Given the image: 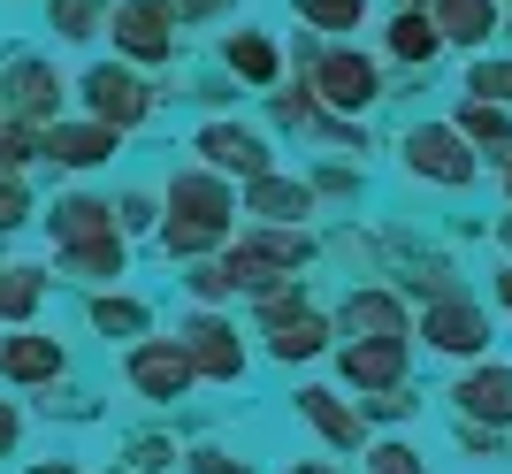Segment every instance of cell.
Segmentation results:
<instances>
[{"label": "cell", "mask_w": 512, "mask_h": 474, "mask_svg": "<svg viewBox=\"0 0 512 474\" xmlns=\"http://www.w3.org/2000/svg\"><path fill=\"white\" fill-rule=\"evenodd\" d=\"M0 115H8V123H23V130L62 123V77H54V62L16 54V62L0 69Z\"/></svg>", "instance_id": "1"}, {"label": "cell", "mask_w": 512, "mask_h": 474, "mask_svg": "<svg viewBox=\"0 0 512 474\" xmlns=\"http://www.w3.org/2000/svg\"><path fill=\"white\" fill-rule=\"evenodd\" d=\"M85 108H92V123H107L115 138H123L130 123L153 115V85L130 77V69H115V62H100V69H85Z\"/></svg>", "instance_id": "2"}, {"label": "cell", "mask_w": 512, "mask_h": 474, "mask_svg": "<svg viewBox=\"0 0 512 474\" xmlns=\"http://www.w3.org/2000/svg\"><path fill=\"white\" fill-rule=\"evenodd\" d=\"M62 337H46V329H8L0 337V383H16V390H54L62 383Z\"/></svg>", "instance_id": "3"}, {"label": "cell", "mask_w": 512, "mask_h": 474, "mask_svg": "<svg viewBox=\"0 0 512 474\" xmlns=\"http://www.w3.org/2000/svg\"><path fill=\"white\" fill-rule=\"evenodd\" d=\"M123 367H130V390H138V398H153V406H176V398L192 390V367H184L176 337H138Z\"/></svg>", "instance_id": "4"}, {"label": "cell", "mask_w": 512, "mask_h": 474, "mask_svg": "<svg viewBox=\"0 0 512 474\" xmlns=\"http://www.w3.org/2000/svg\"><path fill=\"white\" fill-rule=\"evenodd\" d=\"M107 31L123 46L130 62H169L176 54V23L161 0H123V8H107Z\"/></svg>", "instance_id": "5"}, {"label": "cell", "mask_w": 512, "mask_h": 474, "mask_svg": "<svg viewBox=\"0 0 512 474\" xmlns=\"http://www.w3.org/2000/svg\"><path fill=\"white\" fill-rule=\"evenodd\" d=\"M176 352H184V367H192V375H207V383H237V375H245V345H237V329L214 322V314L184 322Z\"/></svg>", "instance_id": "6"}, {"label": "cell", "mask_w": 512, "mask_h": 474, "mask_svg": "<svg viewBox=\"0 0 512 474\" xmlns=\"http://www.w3.org/2000/svg\"><path fill=\"white\" fill-rule=\"evenodd\" d=\"M406 161H413V176H436V184H474L467 138L444 130V123H421V130H413V138H406Z\"/></svg>", "instance_id": "7"}, {"label": "cell", "mask_w": 512, "mask_h": 474, "mask_svg": "<svg viewBox=\"0 0 512 474\" xmlns=\"http://www.w3.org/2000/svg\"><path fill=\"white\" fill-rule=\"evenodd\" d=\"M39 161H54V169H100V161H115V130L107 123H46Z\"/></svg>", "instance_id": "8"}, {"label": "cell", "mask_w": 512, "mask_h": 474, "mask_svg": "<svg viewBox=\"0 0 512 474\" xmlns=\"http://www.w3.org/2000/svg\"><path fill=\"white\" fill-rule=\"evenodd\" d=\"M421 337L436 352H459V360H474V352L490 345V322H482V306H467V299H436L421 314Z\"/></svg>", "instance_id": "9"}, {"label": "cell", "mask_w": 512, "mask_h": 474, "mask_svg": "<svg viewBox=\"0 0 512 474\" xmlns=\"http://www.w3.org/2000/svg\"><path fill=\"white\" fill-rule=\"evenodd\" d=\"M314 92L329 100V108H352V115H360L383 85H375V62H360V54H321V62H314Z\"/></svg>", "instance_id": "10"}, {"label": "cell", "mask_w": 512, "mask_h": 474, "mask_svg": "<svg viewBox=\"0 0 512 474\" xmlns=\"http://www.w3.org/2000/svg\"><path fill=\"white\" fill-rule=\"evenodd\" d=\"M459 413L467 421H482V429H505L512 421V367H474V375H459Z\"/></svg>", "instance_id": "11"}, {"label": "cell", "mask_w": 512, "mask_h": 474, "mask_svg": "<svg viewBox=\"0 0 512 474\" xmlns=\"http://www.w3.org/2000/svg\"><path fill=\"white\" fill-rule=\"evenodd\" d=\"M344 329L360 345H406V306L390 299V291H352L344 299Z\"/></svg>", "instance_id": "12"}, {"label": "cell", "mask_w": 512, "mask_h": 474, "mask_svg": "<svg viewBox=\"0 0 512 474\" xmlns=\"http://www.w3.org/2000/svg\"><path fill=\"white\" fill-rule=\"evenodd\" d=\"M46 230H54V245H92V237H123V230H115V207H107V199H92V192L54 199Z\"/></svg>", "instance_id": "13"}, {"label": "cell", "mask_w": 512, "mask_h": 474, "mask_svg": "<svg viewBox=\"0 0 512 474\" xmlns=\"http://www.w3.org/2000/svg\"><path fill=\"white\" fill-rule=\"evenodd\" d=\"M169 215L230 230V184H222V176H199V169H184V176L169 184Z\"/></svg>", "instance_id": "14"}, {"label": "cell", "mask_w": 512, "mask_h": 474, "mask_svg": "<svg viewBox=\"0 0 512 474\" xmlns=\"http://www.w3.org/2000/svg\"><path fill=\"white\" fill-rule=\"evenodd\" d=\"M199 153H207L214 169H237V176H268V146H260L253 130H237V123H207V130H199Z\"/></svg>", "instance_id": "15"}, {"label": "cell", "mask_w": 512, "mask_h": 474, "mask_svg": "<svg viewBox=\"0 0 512 474\" xmlns=\"http://www.w3.org/2000/svg\"><path fill=\"white\" fill-rule=\"evenodd\" d=\"M344 383L352 390H398L406 375V345H344Z\"/></svg>", "instance_id": "16"}, {"label": "cell", "mask_w": 512, "mask_h": 474, "mask_svg": "<svg viewBox=\"0 0 512 474\" xmlns=\"http://www.w3.org/2000/svg\"><path fill=\"white\" fill-rule=\"evenodd\" d=\"M299 413L314 421L321 436H329V444H337V452H352V444L367 436V413H352L337 390H299Z\"/></svg>", "instance_id": "17"}, {"label": "cell", "mask_w": 512, "mask_h": 474, "mask_svg": "<svg viewBox=\"0 0 512 474\" xmlns=\"http://www.w3.org/2000/svg\"><path fill=\"white\" fill-rule=\"evenodd\" d=\"M436 39H459V46H482L497 31V0H436Z\"/></svg>", "instance_id": "18"}, {"label": "cell", "mask_w": 512, "mask_h": 474, "mask_svg": "<svg viewBox=\"0 0 512 474\" xmlns=\"http://www.w3.org/2000/svg\"><path fill=\"white\" fill-rule=\"evenodd\" d=\"M329 345V322H321V314H276V322H268V352H276V360H314V352Z\"/></svg>", "instance_id": "19"}, {"label": "cell", "mask_w": 512, "mask_h": 474, "mask_svg": "<svg viewBox=\"0 0 512 474\" xmlns=\"http://www.w3.org/2000/svg\"><path fill=\"white\" fill-rule=\"evenodd\" d=\"M39 299H46V276H39V268H16V260H0V322H8V329H31Z\"/></svg>", "instance_id": "20"}, {"label": "cell", "mask_w": 512, "mask_h": 474, "mask_svg": "<svg viewBox=\"0 0 512 474\" xmlns=\"http://www.w3.org/2000/svg\"><path fill=\"white\" fill-rule=\"evenodd\" d=\"M62 276L77 283H107V276H123V237H92V245H62Z\"/></svg>", "instance_id": "21"}, {"label": "cell", "mask_w": 512, "mask_h": 474, "mask_svg": "<svg viewBox=\"0 0 512 474\" xmlns=\"http://www.w3.org/2000/svg\"><path fill=\"white\" fill-rule=\"evenodd\" d=\"M253 215H268V222H299L306 207H314V192L306 184H291V176H253V199H245Z\"/></svg>", "instance_id": "22"}, {"label": "cell", "mask_w": 512, "mask_h": 474, "mask_svg": "<svg viewBox=\"0 0 512 474\" xmlns=\"http://www.w3.org/2000/svg\"><path fill=\"white\" fill-rule=\"evenodd\" d=\"M46 31H54V39H100L107 31V0H46Z\"/></svg>", "instance_id": "23"}, {"label": "cell", "mask_w": 512, "mask_h": 474, "mask_svg": "<svg viewBox=\"0 0 512 474\" xmlns=\"http://www.w3.org/2000/svg\"><path fill=\"white\" fill-rule=\"evenodd\" d=\"M146 299H123V291H115V299H92V329H100V337H146Z\"/></svg>", "instance_id": "24"}, {"label": "cell", "mask_w": 512, "mask_h": 474, "mask_svg": "<svg viewBox=\"0 0 512 474\" xmlns=\"http://www.w3.org/2000/svg\"><path fill=\"white\" fill-rule=\"evenodd\" d=\"M436 46H444V39H436L428 8H421V16H398V23H390V54H398V62H436Z\"/></svg>", "instance_id": "25"}, {"label": "cell", "mask_w": 512, "mask_h": 474, "mask_svg": "<svg viewBox=\"0 0 512 474\" xmlns=\"http://www.w3.org/2000/svg\"><path fill=\"white\" fill-rule=\"evenodd\" d=\"M459 138H474V146H505V153H512V115L467 100V108H459Z\"/></svg>", "instance_id": "26"}, {"label": "cell", "mask_w": 512, "mask_h": 474, "mask_svg": "<svg viewBox=\"0 0 512 474\" xmlns=\"http://www.w3.org/2000/svg\"><path fill=\"white\" fill-rule=\"evenodd\" d=\"M230 69H237V77H253V85H268V77H276V46L260 39V31H237V39H230Z\"/></svg>", "instance_id": "27"}, {"label": "cell", "mask_w": 512, "mask_h": 474, "mask_svg": "<svg viewBox=\"0 0 512 474\" xmlns=\"http://www.w3.org/2000/svg\"><path fill=\"white\" fill-rule=\"evenodd\" d=\"M222 237H230V230H214V222H184V215L161 222V245H169V253H214Z\"/></svg>", "instance_id": "28"}, {"label": "cell", "mask_w": 512, "mask_h": 474, "mask_svg": "<svg viewBox=\"0 0 512 474\" xmlns=\"http://www.w3.org/2000/svg\"><path fill=\"white\" fill-rule=\"evenodd\" d=\"M467 92L482 100V108H512V62H474Z\"/></svg>", "instance_id": "29"}, {"label": "cell", "mask_w": 512, "mask_h": 474, "mask_svg": "<svg viewBox=\"0 0 512 474\" xmlns=\"http://www.w3.org/2000/svg\"><path fill=\"white\" fill-rule=\"evenodd\" d=\"M299 16L314 23V31H352V23L367 16V0H299Z\"/></svg>", "instance_id": "30"}, {"label": "cell", "mask_w": 512, "mask_h": 474, "mask_svg": "<svg viewBox=\"0 0 512 474\" xmlns=\"http://www.w3.org/2000/svg\"><path fill=\"white\" fill-rule=\"evenodd\" d=\"M39 153V130H23V123H8L0 115V176H23V161Z\"/></svg>", "instance_id": "31"}, {"label": "cell", "mask_w": 512, "mask_h": 474, "mask_svg": "<svg viewBox=\"0 0 512 474\" xmlns=\"http://www.w3.org/2000/svg\"><path fill=\"white\" fill-rule=\"evenodd\" d=\"M31 222V192H23V176H0V237H16Z\"/></svg>", "instance_id": "32"}, {"label": "cell", "mask_w": 512, "mask_h": 474, "mask_svg": "<svg viewBox=\"0 0 512 474\" xmlns=\"http://www.w3.org/2000/svg\"><path fill=\"white\" fill-rule=\"evenodd\" d=\"M192 299H237V283L222 260H207V268H192Z\"/></svg>", "instance_id": "33"}, {"label": "cell", "mask_w": 512, "mask_h": 474, "mask_svg": "<svg viewBox=\"0 0 512 474\" xmlns=\"http://www.w3.org/2000/svg\"><path fill=\"white\" fill-rule=\"evenodd\" d=\"M176 459V444H161V436H138L130 444V474H153V467H169Z\"/></svg>", "instance_id": "34"}, {"label": "cell", "mask_w": 512, "mask_h": 474, "mask_svg": "<svg viewBox=\"0 0 512 474\" xmlns=\"http://www.w3.org/2000/svg\"><path fill=\"white\" fill-rule=\"evenodd\" d=\"M367 474H421V459H413L406 444H375V459H367Z\"/></svg>", "instance_id": "35"}, {"label": "cell", "mask_w": 512, "mask_h": 474, "mask_svg": "<svg viewBox=\"0 0 512 474\" xmlns=\"http://www.w3.org/2000/svg\"><path fill=\"white\" fill-rule=\"evenodd\" d=\"M16 444H23V413L16 398H0V459H16Z\"/></svg>", "instance_id": "36"}, {"label": "cell", "mask_w": 512, "mask_h": 474, "mask_svg": "<svg viewBox=\"0 0 512 474\" xmlns=\"http://www.w3.org/2000/svg\"><path fill=\"white\" fill-rule=\"evenodd\" d=\"M192 474H253V467L230 459V452H192Z\"/></svg>", "instance_id": "37"}, {"label": "cell", "mask_w": 512, "mask_h": 474, "mask_svg": "<svg viewBox=\"0 0 512 474\" xmlns=\"http://www.w3.org/2000/svg\"><path fill=\"white\" fill-rule=\"evenodd\" d=\"M146 222H153V199H146V192H130V199H123V215H115V230H146Z\"/></svg>", "instance_id": "38"}, {"label": "cell", "mask_w": 512, "mask_h": 474, "mask_svg": "<svg viewBox=\"0 0 512 474\" xmlns=\"http://www.w3.org/2000/svg\"><path fill=\"white\" fill-rule=\"evenodd\" d=\"M169 8V23H184V16H207V8H222V0H161Z\"/></svg>", "instance_id": "39"}, {"label": "cell", "mask_w": 512, "mask_h": 474, "mask_svg": "<svg viewBox=\"0 0 512 474\" xmlns=\"http://www.w3.org/2000/svg\"><path fill=\"white\" fill-rule=\"evenodd\" d=\"M23 474H85V467H69V459H39V467H23Z\"/></svg>", "instance_id": "40"}, {"label": "cell", "mask_w": 512, "mask_h": 474, "mask_svg": "<svg viewBox=\"0 0 512 474\" xmlns=\"http://www.w3.org/2000/svg\"><path fill=\"white\" fill-rule=\"evenodd\" d=\"M497 299H505V306H512V268H497Z\"/></svg>", "instance_id": "41"}, {"label": "cell", "mask_w": 512, "mask_h": 474, "mask_svg": "<svg viewBox=\"0 0 512 474\" xmlns=\"http://www.w3.org/2000/svg\"><path fill=\"white\" fill-rule=\"evenodd\" d=\"M291 474H337V467H291Z\"/></svg>", "instance_id": "42"}, {"label": "cell", "mask_w": 512, "mask_h": 474, "mask_svg": "<svg viewBox=\"0 0 512 474\" xmlns=\"http://www.w3.org/2000/svg\"><path fill=\"white\" fill-rule=\"evenodd\" d=\"M505 245H512V222H505Z\"/></svg>", "instance_id": "43"}, {"label": "cell", "mask_w": 512, "mask_h": 474, "mask_svg": "<svg viewBox=\"0 0 512 474\" xmlns=\"http://www.w3.org/2000/svg\"><path fill=\"white\" fill-rule=\"evenodd\" d=\"M115 474H130V467H115Z\"/></svg>", "instance_id": "44"}, {"label": "cell", "mask_w": 512, "mask_h": 474, "mask_svg": "<svg viewBox=\"0 0 512 474\" xmlns=\"http://www.w3.org/2000/svg\"><path fill=\"white\" fill-rule=\"evenodd\" d=\"M505 184H512V169H505Z\"/></svg>", "instance_id": "45"}]
</instances>
